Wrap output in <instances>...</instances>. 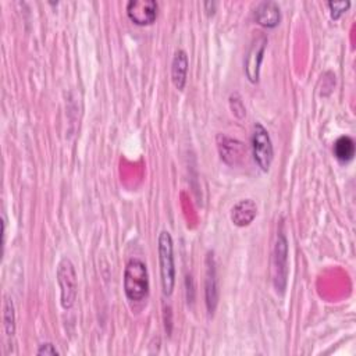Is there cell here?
Here are the masks:
<instances>
[{
    "label": "cell",
    "instance_id": "6da1fadb",
    "mask_svg": "<svg viewBox=\"0 0 356 356\" xmlns=\"http://www.w3.org/2000/svg\"><path fill=\"white\" fill-rule=\"evenodd\" d=\"M124 292L132 302L143 300L149 293V273L146 264L132 257L128 260L124 270Z\"/></svg>",
    "mask_w": 356,
    "mask_h": 356
},
{
    "label": "cell",
    "instance_id": "7a4b0ae2",
    "mask_svg": "<svg viewBox=\"0 0 356 356\" xmlns=\"http://www.w3.org/2000/svg\"><path fill=\"white\" fill-rule=\"evenodd\" d=\"M159 263L161 275V288L165 296H170L175 285V266H174V246L168 231H161L159 235Z\"/></svg>",
    "mask_w": 356,
    "mask_h": 356
},
{
    "label": "cell",
    "instance_id": "3957f363",
    "mask_svg": "<svg viewBox=\"0 0 356 356\" xmlns=\"http://www.w3.org/2000/svg\"><path fill=\"white\" fill-rule=\"evenodd\" d=\"M57 282L60 286V302L63 309H71L76 299L78 281L72 261L68 257L60 260L57 266Z\"/></svg>",
    "mask_w": 356,
    "mask_h": 356
},
{
    "label": "cell",
    "instance_id": "277c9868",
    "mask_svg": "<svg viewBox=\"0 0 356 356\" xmlns=\"http://www.w3.org/2000/svg\"><path fill=\"white\" fill-rule=\"evenodd\" d=\"M252 152H253V159L260 167V170L263 172H267L273 163L274 149H273V142L268 135V131L260 122H256L253 127Z\"/></svg>",
    "mask_w": 356,
    "mask_h": 356
},
{
    "label": "cell",
    "instance_id": "5b68a950",
    "mask_svg": "<svg viewBox=\"0 0 356 356\" xmlns=\"http://www.w3.org/2000/svg\"><path fill=\"white\" fill-rule=\"evenodd\" d=\"M288 278V241L282 231L278 232L273 252V280L277 291L284 292Z\"/></svg>",
    "mask_w": 356,
    "mask_h": 356
},
{
    "label": "cell",
    "instance_id": "8992f818",
    "mask_svg": "<svg viewBox=\"0 0 356 356\" xmlns=\"http://www.w3.org/2000/svg\"><path fill=\"white\" fill-rule=\"evenodd\" d=\"M217 149L221 160L231 167L242 164L246 159L245 145L238 139L228 138L221 134L217 136Z\"/></svg>",
    "mask_w": 356,
    "mask_h": 356
},
{
    "label": "cell",
    "instance_id": "52a82bcc",
    "mask_svg": "<svg viewBox=\"0 0 356 356\" xmlns=\"http://www.w3.org/2000/svg\"><path fill=\"white\" fill-rule=\"evenodd\" d=\"M127 15L135 25H150L157 17V3L154 0H129Z\"/></svg>",
    "mask_w": 356,
    "mask_h": 356
},
{
    "label": "cell",
    "instance_id": "ba28073f",
    "mask_svg": "<svg viewBox=\"0 0 356 356\" xmlns=\"http://www.w3.org/2000/svg\"><path fill=\"white\" fill-rule=\"evenodd\" d=\"M266 44H267V38L264 35H261L252 43V46H250V49L246 54L245 74H246V78L252 83H256L259 81L260 64H261V60H263Z\"/></svg>",
    "mask_w": 356,
    "mask_h": 356
},
{
    "label": "cell",
    "instance_id": "9c48e42d",
    "mask_svg": "<svg viewBox=\"0 0 356 356\" xmlns=\"http://www.w3.org/2000/svg\"><path fill=\"white\" fill-rule=\"evenodd\" d=\"M213 252H209L206 256V285H204V293H206V306L209 314L213 316L217 302H218V281H217V270H216V261L213 257Z\"/></svg>",
    "mask_w": 356,
    "mask_h": 356
},
{
    "label": "cell",
    "instance_id": "30bf717a",
    "mask_svg": "<svg viewBox=\"0 0 356 356\" xmlns=\"http://www.w3.org/2000/svg\"><path fill=\"white\" fill-rule=\"evenodd\" d=\"M257 214V206L252 199H242L231 210V221L236 227L249 225Z\"/></svg>",
    "mask_w": 356,
    "mask_h": 356
},
{
    "label": "cell",
    "instance_id": "8fae6325",
    "mask_svg": "<svg viewBox=\"0 0 356 356\" xmlns=\"http://www.w3.org/2000/svg\"><path fill=\"white\" fill-rule=\"evenodd\" d=\"M188 67H189L188 54L182 49L177 50L174 53L172 63H171V79H172L174 86L178 90H182L185 88V85H186Z\"/></svg>",
    "mask_w": 356,
    "mask_h": 356
},
{
    "label": "cell",
    "instance_id": "7c38bea8",
    "mask_svg": "<svg viewBox=\"0 0 356 356\" xmlns=\"http://www.w3.org/2000/svg\"><path fill=\"white\" fill-rule=\"evenodd\" d=\"M256 22L266 28H274L280 24L281 13L275 1H263L254 10Z\"/></svg>",
    "mask_w": 356,
    "mask_h": 356
},
{
    "label": "cell",
    "instance_id": "4fadbf2b",
    "mask_svg": "<svg viewBox=\"0 0 356 356\" xmlns=\"http://www.w3.org/2000/svg\"><path fill=\"white\" fill-rule=\"evenodd\" d=\"M334 154L338 161L349 163L355 156V142L350 136H341L334 143Z\"/></svg>",
    "mask_w": 356,
    "mask_h": 356
},
{
    "label": "cell",
    "instance_id": "5bb4252c",
    "mask_svg": "<svg viewBox=\"0 0 356 356\" xmlns=\"http://www.w3.org/2000/svg\"><path fill=\"white\" fill-rule=\"evenodd\" d=\"M3 323L4 330L7 335H14L15 332V313H14V305L10 298H4V306H3Z\"/></svg>",
    "mask_w": 356,
    "mask_h": 356
},
{
    "label": "cell",
    "instance_id": "9a60e30c",
    "mask_svg": "<svg viewBox=\"0 0 356 356\" xmlns=\"http://www.w3.org/2000/svg\"><path fill=\"white\" fill-rule=\"evenodd\" d=\"M327 6L330 7L331 18L338 19L343 13H346V10L350 6V1H328Z\"/></svg>",
    "mask_w": 356,
    "mask_h": 356
},
{
    "label": "cell",
    "instance_id": "2e32d148",
    "mask_svg": "<svg viewBox=\"0 0 356 356\" xmlns=\"http://www.w3.org/2000/svg\"><path fill=\"white\" fill-rule=\"evenodd\" d=\"M229 103H231V108H232V113L238 117V118H242L245 115V107L242 104V100L236 96V95H232L231 99H229Z\"/></svg>",
    "mask_w": 356,
    "mask_h": 356
},
{
    "label": "cell",
    "instance_id": "e0dca14e",
    "mask_svg": "<svg viewBox=\"0 0 356 356\" xmlns=\"http://www.w3.org/2000/svg\"><path fill=\"white\" fill-rule=\"evenodd\" d=\"M38 355H50V356H57L58 355V350L56 349V346L50 342H46V343H42L36 352Z\"/></svg>",
    "mask_w": 356,
    "mask_h": 356
}]
</instances>
